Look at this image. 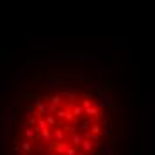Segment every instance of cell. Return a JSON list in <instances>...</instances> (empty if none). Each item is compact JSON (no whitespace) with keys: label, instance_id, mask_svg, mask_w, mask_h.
<instances>
[{"label":"cell","instance_id":"cell-1","mask_svg":"<svg viewBox=\"0 0 155 155\" xmlns=\"http://www.w3.org/2000/svg\"><path fill=\"white\" fill-rule=\"evenodd\" d=\"M112 119L111 102L96 87L53 80L20 102L7 155H105Z\"/></svg>","mask_w":155,"mask_h":155}]
</instances>
